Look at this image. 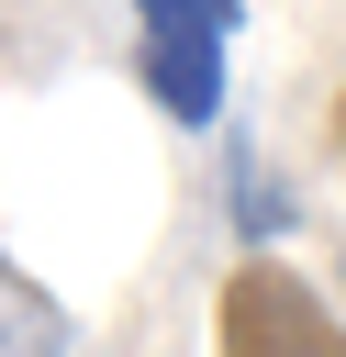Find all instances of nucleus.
I'll return each mask as SVG.
<instances>
[{"label": "nucleus", "instance_id": "7ed1b4c3", "mask_svg": "<svg viewBox=\"0 0 346 357\" xmlns=\"http://www.w3.org/2000/svg\"><path fill=\"white\" fill-rule=\"evenodd\" d=\"M223 212H234V234H246V245H279V234H290V190L268 178L257 134H223Z\"/></svg>", "mask_w": 346, "mask_h": 357}, {"label": "nucleus", "instance_id": "20e7f679", "mask_svg": "<svg viewBox=\"0 0 346 357\" xmlns=\"http://www.w3.org/2000/svg\"><path fill=\"white\" fill-rule=\"evenodd\" d=\"M67 346H78V324L56 312V290L0 257V357H67Z\"/></svg>", "mask_w": 346, "mask_h": 357}, {"label": "nucleus", "instance_id": "f03ea898", "mask_svg": "<svg viewBox=\"0 0 346 357\" xmlns=\"http://www.w3.org/2000/svg\"><path fill=\"white\" fill-rule=\"evenodd\" d=\"M212 346H223V357H346V312H335V301H324L301 268L246 257V268L223 279Z\"/></svg>", "mask_w": 346, "mask_h": 357}, {"label": "nucleus", "instance_id": "39448f33", "mask_svg": "<svg viewBox=\"0 0 346 357\" xmlns=\"http://www.w3.org/2000/svg\"><path fill=\"white\" fill-rule=\"evenodd\" d=\"M335 156H346V89H335Z\"/></svg>", "mask_w": 346, "mask_h": 357}, {"label": "nucleus", "instance_id": "f257e3e1", "mask_svg": "<svg viewBox=\"0 0 346 357\" xmlns=\"http://www.w3.org/2000/svg\"><path fill=\"white\" fill-rule=\"evenodd\" d=\"M246 33V0H134V67H145V100L190 134L223 123V56Z\"/></svg>", "mask_w": 346, "mask_h": 357}]
</instances>
